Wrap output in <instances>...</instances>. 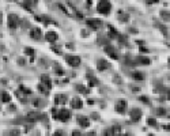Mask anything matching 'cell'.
Masks as SVG:
<instances>
[{
	"label": "cell",
	"mask_w": 170,
	"mask_h": 136,
	"mask_svg": "<svg viewBox=\"0 0 170 136\" xmlns=\"http://www.w3.org/2000/svg\"><path fill=\"white\" fill-rule=\"evenodd\" d=\"M127 108H128V103H127V101H125V99L117 101L116 106H114V109H116V112L119 114H124L125 112H127Z\"/></svg>",
	"instance_id": "obj_5"
},
{
	"label": "cell",
	"mask_w": 170,
	"mask_h": 136,
	"mask_svg": "<svg viewBox=\"0 0 170 136\" xmlns=\"http://www.w3.org/2000/svg\"><path fill=\"white\" fill-rule=\"evenodd\" d=\"M114 82H116V83H120V82H121V80H120V78H119V75H116V76H114Z\"/></svg>",
	"instance_id": "obj_34"
},
{
	"label": "cell",
	"mask_w": 170,
	"mask_h": 136,
	"mask_svg": "<svg viewBox=\"0 0 170 136\" xmlns=\"http://www.w3.org/2000/svg\"><path fill=\"white\" fill-rule=\"evenodd\" d=\"M104 51H105V53H108L110 57H112L113 60H119V54H117V51L113 48V45H106L104 48Z\"/></svg>",
	"instance_id": "obj_7"
},
{
	"label": "cell",
	"mask_w": 170,
	"mask_h": 136,
	"mask_svg": "<svg viewBox=\"0 0 170 136\" xmlns=\"http://www.w3.org/2000/svg\"><path fill=\"white\" fill-rule=\"evenodd\" d=\"M132 78L135 80H144L146 79V76H144V74H143V72H133Z\"/></svg>",
	"instance_id": "obj_20"
},
{
	"label": "cell",
	"mask_w": 170,
	"mask_h": 136,
	"mask_svg": "<svg viewBox=\"0 0 170 136\" xmlns=\"http://www.w3.org/2000/svg\"><path fill=\"white\" fill-rule=\"evenodd\" d=\"M78 124L82 127V128H89L90 127V120L84 116H79L78 117Z\"/></svg>",
	"instance_id": "obj_14"
},
{
	"label": "cell",
	"mask_w": 170,
	"mask_h": 136,
	"mask_svg": "<svg viewBox=\"0 0 170 136\" xmlns=\"http://www.w3.org/2000/svg\"><path fill=\"white\" fill-rule=\"evenodd\" d=\"M109 30H110V37H113V38H120V34L117 33V30L113 26H109Z\"/></svg>",
	"instance_id": "obj_22"
},
{
	"label": "cell",
	"mask_w": 170,
	"mask_h": 136,
	"mask_svg": "<svg viewBox=\"0 0 170 136\" xmlns=\"http://www.w3.org/2000/svg\"><path fill=\"white\" fill-rule=\"evenodd\" d=\"M87 26L91 27L93 30H98V29L102 26V21H99V19H97V18L89 19V21H87Z\"/></svg>",
	"instance_id": "obj_8"
},
{
	"label": "cell",
	"mask_w": 170,
	"mask_h": 136,
	"mask_svg": "<svg viewBox=\"0 0 170 136\" xmlns=\"http://www.w3.org/2000/svg\"><path fill=\"white\" fill-rule=\"evenodd\" d=\"M30 37L33 40H40L41 38V30L40 29H31V31H30Z\"/></svg>",
	"instance_id": "obj_17"
},
{
	"label": "cell",
	"mask_w": 170,
	"mask_h": 136,
	"mask_svg": "<svg viewBox=\"0 0 170 136\" xmlns=\"http://www.w3.org/2000/svg\"><path fill=\"white\" fill-rule=\"evenodd\" d=\"M0 101L4 103H10L11 102V95L8 94V92H2L0 94Z\"/></svg>",
	"instance_id": "obj_19"
},
{
	"label": "cell",
	"mask_w": 170,
	"mask_h": 136,
	"mask_svg": "<svg viewBox=\"0 0 170 136\" xmlns=\"http://www.w3.org/2000/svg\"><path fill=\"white\" fill-rule=\"evenodd\" d=\"M155 114L157 116H165L166 114V109H163V108L157 109V110H155Z\"/></svg>",
	"instance_id": "obj_25"
},
{
	"label": "cell",
	"mask_w": 170,
	"mask_h": 136,
	"mask_svg": "<svg viewBox=\"0 0 170 136\" xmlns=\"http://www.w3.org/2000/svg\"><path fill=\"white\" fill-rule=\"evenodd\" d=\"M139 99L142 101L143 103H147V105L150 103V99H148V97H146V95H142V97H139Z\"/></svg>",
	"instance_id": "obj_27"
},
{
	"label": "cell",
	"mask_w": 170,
	"mask_h": 136,
	"mask_svg": "<svg viewBox=\"0 0 170 136\" xmlns=\"http://www.w3.org/2000/svg\"><path fill=\"white\" fill-rule=\"evenodd\" d=\"M66 102H67V95L56 94V97H55V103H56V105H64Z\"/></svg>",
	"instance_id": "obj_15"
},
{
	"label": "cell",
	"mask_w": 170,
	"mask_h": 136,
	"mask_svg": "<svg viewBox=\"0 0 170 136\" xmlns=\"http://www.w3.org/2000/svg\"><path fill=\"white\" fill-rule=\"evenodd\" d=\"M55 72H56V74H58V75H64V69L61 68V67H58V65H56V67H55Z\"/></svg>",
	"instance_id": "obj_28"
},
{
	"label": "cell",
	"mask_w": 170,
	"mask_h": 136,
	"mask_svg": "<svg viewBox=\"0 0 170 136\" xmlns=\"http://www.w3.org/2000/svg\"><path fill=\"white\" fill-rule=\"evenodd\" d=\"M147 123H148V125H151V127H155V128H157V127H158V123L154 120V118H148V120H147Z\"/></svg>",
	"instance_id": "obj_26"
},
{
	"label": "cell",
	"mask_w": 170,
	"mask_h": 136,
	"mask_svg": "<svg viewBox=\"0 0 170 136\" xmlns=\"http://www.w3.org/2000/svg\"><path fill=\"white\" fill-rule=\"evenodd\" d=\"M52 114H53V117H55V118L57 117V110H56V109H53V112H52Z\"/></svg>",
	"instance_id": "obj_36"
},
{
	"label": "cell",
	"mask_w": 170,
	"mask_h": 136,
	"mask_svg": "<svg viewBox=\"0 0 170 136\" xmlns=\"http://www.w3.org/2000/svg\"><path fill=\"white\" fill-rule=\"evenodd\" d=\"M140 52H143V53L146 52V53H147V52H148V49H147V48H144V46H140Z\"/></svg>",
	"instance_id": "obj_33"
},
{
	"label": "cell",
	"mask_w": 170,
	"mask_h": 136,
	"mask_svg": "<svg viewBox=\"0 0 170 136\" xmlns=\"http://www.w3.org/2000/svg\"><path fill=\"white\" fill-rule=\"evenodd\" d=\"M7 25H8V27H10L11 30H14V29L18 27V25H19L18 15H15V14H10L8 18H7Z\"/></svg>",
	"instance_id": "obj_3"
},
{
	"label": "cell",
	"mask_w": 170,
	"mask_h": 136,
	"mask_svg": "<svg viewBox=\"0 0 170 136\" xmlns=\"http://www.w3.org/2000/svg\"><path fill=\"white\" fill-rule=\"evenodd\" d=\"M140 118H142V110L137 108H135L131 110V120L133 121V123H137V121H140Z\"/></svg>",
	"instance_id": "obj_9"
},
{
	"label": "cell",
	"mask_w": 170,
	"mask_h": 136,
	"mask_svg": "<svg viewBox=\"0 0 170 136\" xmlns=\"http://www.w3.org/2000/svg\"><path fill=\"white\" fill-rule=\"evenodd\" d=\"M71 106L72 109H82L83 108V101L80 97H74L71 101Z\"/></svg>",
	"instance_id": "obj_10"
},
{
	"label": "cell",
	"mask_w": 170,
	"mask_h": 136,
	"mask_svg": "<svg viewBox=\"0 0 170 136\" xmlns=\"http://www.w3.org/2000/svg\"><path fill=\"white\" fill-rule=\"evenodd\" d=\"M110 132H112V136H121L122 132H121V127L120 125H113L110 128Z\"/></svg>",
	"instance_id": "obj_18"
},
{
	"label": "cell",
	"mask_w": 170,
	"mask_h": 136,
	"mask_svg": "<svg viewBox=\"0 0 170 136\" xmlns=\"http://www.w3.org/2000/svg\"><path fill=\"white\" fill-rule=\"evenodd\" d=\"M66 61L68 63L71 67H79L82 63V59L79 56H75V54H69V56H66Z\"/></svg>",
	"instance_id": "obj_4"
},
{
	"label": "cell",
	"mask_w": 170,
	"mask_h": 136,
	"mask_svg": "<svg viewBox=\"0 0 170 136\" xmlns=\"http://www.w3.org/2000/svg\"><path fill=\"white\" fill-rule=\"evenodd\" d=\"M135 61H136V63H140L142 65H150V64H151V60L148 59V57H146V56H142V54H140V56H137Z\"/></svg>",
	"instance_id": "obj_16"
},
{
	"label": "cell",
	"mask_w": 170,
	"mask_h": 136,
	"mask_svg": "<svg viewBox=\"0 0 170 136\" xmlns=\"http://www.w3.org/2000/svg\"><path fill=\"white\" fill-rule=\"evenodd\" d=\"M53 136H66V135H64L61 131H56V132L53 134Z\"/></svg>",
	"instance_id": "obj_31"
},
{
	"label": "cell",
	"mask_w": 170,
	"mask_h": 136,
	"mask_svg": "<svg viewBox=\"0 0 170 136\" xmlns=\"http://www.w3.org/2000/svg\"><path fill=\"white\" fill-rule=\"evenodd\" d=\"M104 136H112V132H110V129H106V131H105V134H104Z\"/></svg>",
	"instance_id": "obj_32"
},
{
	"label": "cell",
	"mask_w": 170,
	"mask_h": 136,
	"mask_svg": "<svg viewBox=\"0 0 170 136\" xmlns=\"http://www.w3.org/2000/svg\"><path fill=\"white\" fill-rule=\"evenodd\" d=\"M41 85H44L46 89H48V90H51V89H52V79L48 76V75H45V74L41 75Z\"/></svg>",
	"instance_id": "obj_12"
},
{
	"label": "cell",
	"mask_w": 170,
	"mask_h": 136,
	"mask_svg": "<svg viewBox=\"0 0 170 136\" xmlns=\"http://www.w3.org/2000/svg\"><path fill=\"white\" fill-rule=\"evenodd\" d=\"M42 117H44V114L40 113V112H30V113H27V116H26V120L30 121V123H36V121H40Z\"/></svg>",
	"instance_id": "obj_6"
},
{
	"label": "cell",
	"mask_w": 170,
	"mask_h": 136,
	"mask_svg": "<svg viewBox=\"0 0 170 136\" xmlns=\"http://www.w3.org/2000/svg\"><path fill=\"white\" fill-rule=\"evenodd\" d=\"M148 4H154V3H158V0H146Z\"/></svg>",
	"instance_id": "obj_35"
},
{
	"label": "cell",
	"mask_w": 170,
	"mask_h": 136,
	"mask_svg": "<svg viewBox=\"0 0 170 136\" xmlns=\"http://www.w3.org/2000/svg\"><path fill=\"white\" fill-rule=\"evenodd\" d=\"M25 53L29 54V56H33V54H34V49H31V48H25Z\"/></svg>",
	"instance_id": "obj_29"
},
{
	"label": "cell",
	"mask_w": 170,
	"mask_h": 136,
	"mask_svg": "<svg viewBox=\"0 0 170 136\" xmlns=\"http://www.w3.org/2000/svg\"><path fill=\"white\" fill-rule=\"evenodd\" d=\"M87 78H89V80H90V87H93L94 85H97V83H98V80L95 79V76L93 74H87Z\"/></svg>",
	"instance_id": "obj_21"
},
{
	"label": "cell",
	"mask_w": 170,
	"mask_h": 136,
	"mask_svg": "<svg viewBox=\"0 0 170 136\" xmlns=\"http://www.w3.org/2000/svg\"><path fill=\"white\" fill-rule=\"evenodd\" d=\"M76 90H78L79 92H82V94H87V92H89V90H87V89H84V86H82V85L76 86Z\"/></svg>",
	"instance_id": "obj_23"
},
{
	"label": "cell",
	"mask_w": 170,
	"mask_h": 136,
	"mask_svg": "<svg viewBox=\"0 0 170 136\" xmlns=\"http://www.w3.org/2000/svg\"><path fill=\"white\" fill-rule=\"evenodd\" d=\"M38 90L42 92V94H45V95H48V94H49V90H48V89H46L44 85H40V86H38Z\"/></svg>",
	"instance_id": "obj_24"
},
{
	"label": "cell",
	"mask_w": 170,
	"mask_h": 136,
	"mask_svg": "<svg viewBox=\"0 0 170 136\" xmlns=\"http://www.w3.org/2000/svg\"><path fill=\"white\" fill-rule=\"evenodd\" d=\"M45 38H46V41H48V42L53 44V42H56V41H57L58 36H57L56 31H48V33L45 34Z\"/></svg>",
	"instance_id": "obj_13"
},
{
	"label": "cell",
	"mask_w": 170,
	"mask_h": 136,
	"mask_svg": "<svg viewBox=\"0 0 170 136\" xmlns=\"http://www.w3.org/2000/svg\"><path fill=\"white\" fill-rule=\"evenodd\" d=\"M71 136H82V134H80V131H72Z\"/></svg>",
	"instance_id": "obj_30"
},
{
	"label": "cell",
	"mask_w": 170,
	"mask_h": 136,
	"mask_svg": "<svg viewBox=\"0 0 170 136\" xmlns=\"http://www.w3.org/2000/svg\"><path fill=\"white\" fill-rule=\"evenodd\" d=\"M109 67H110V64L106 61V60H98V61H97V69H98L99 72L106 71Z\"/></svg>",
	"instance_id": "obj_11"
},
{
	"label": "cell",
	"mask_w": 170,
	"mask_h": 136,
	"mask_svg": "<svg viewBox=\"0 0 170 136\" xmlns=\"http://www.w3.org/2000/svg\"><path fill=\"white\" fill-rule=\"evenodd\" d=\"M163 129H166V131H169V124H168V125H163Z\"/></svg>",
	"instance_id": "obj_37"
},
{
	"label": "cell",
	"mask_w": 170,
	"mask_h": 136,
	"mask_svg": "<svg viewBox=\"0 0 170 136\" xmlns=\"http://www.w3.org/2000/svg\"><path fill=\"white\" fill-rule=\"evenodd\" d=\"M71 112L68 110V109H60V110L57 112V117H56V120L58 121H61V123H67V121L71 118Z\"/></svg>",
	"instance_id": "obj_2"
},
{
	"label": "cell",
	"mask_w": 170,
	"mask_h": 136,
	"mask_svg": "<svg viewBox=\"0 0 170 136\" xmlns=\"http://www.w3.org/2000/svg\"><path fill=\"white\" fill-rule=\"evenodd\" d=\"M97 11H98L99 14H102V15H108V14L112 11V4H110L108 0H101V2L98 3V5H97Z\"/></svg>",
	"instance_id": "obj_1"
}]
</instances>
